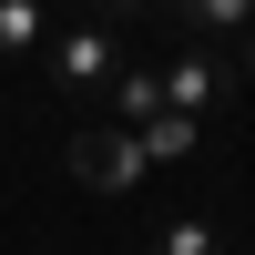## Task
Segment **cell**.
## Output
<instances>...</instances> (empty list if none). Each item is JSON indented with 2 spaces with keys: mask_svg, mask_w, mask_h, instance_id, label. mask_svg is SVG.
<instances>
[{
  "mask_svg": "<svg viewBox=\"0 0 255 255\" xmlns=\"http://www.w3.org/2000/svg\"><path fill=\"white\" fill-rule=\"evenodd\" d=\"M41 51H51V92H61V102H102V92H113V72H123V31H113V20H92V10L61 20Z\"/></svg>",
  "mask_w": 255,
  "mask_h": 255,
  "instance_id": "6da1fadb",
  "label": "cell"
},
{
  "mask_svg": "<svg viewBox=\"0 0 255 255\" xmlns=\"http://www.w3.org/2000/svg\"><path fill=\"white\" fill-rule=\"evenodd\" d=\"M153 82H163V113H184V123H204L215 102H235V61H225L215 41H184Z\"/></svg>",
  "mask_w": 255,
  "mask_h": 255,
  "instance_id": "7a4b0ae2",
  "label": "cell"
},
{
  "mask_svg": "<svg viewBox=\"0 0 255 255\" xmlns=\"http://www.w3.org/2000/svg\"><path fill=\"white\" fill-rule=\"evenodd\" d=\"M61 163H72L82 194H143V174H153V163H143V143H133V133H113V123H92Z\"/></svg>",
  "mask_w": 255,
  "mask_h": 255,
  "instance_id": "3957f363",
  "label": "cell"
},
{
  "mask_svg": "<svg viewBox=\"0 0 255 255\" xmlns=\"http://www.w3.org/2000/svg\"><path fill=\"white\" fill-rule=\"evenodd\" d=\"M153 10L174 20L184 41H215V51H225L235 31H255V0H153Z\"/></svg>",
  "mask_w": 255,
  "mask_h": 255,
  "instance_id": "277c9868",
  "label": "cell"
},
{
  "mask_svg": "<svg viewBox=\"0 0 255 255\" xmlns=\"http://www.w3.org/2000/svg\"><path fill=\"white\" fill-rule=\"evenodd\" d=\"M102 113H113V133H143V123L163 113V82H153V72H133V61H123V72H113V92H102Z\"/></svg>",
  "mask_w": 255,
  "mask_h": 255,
  "instance_id": "5b68a950",
  "label": "cell"
},
{
  "mask_svg": "<svg viewBox=\"0 0 255 255\" xmlns=\"http://www.w3.org/2000/svg\"><path fill=\"white\" fill-rule=\"evenodd\" d=\"M41 41H51V10L41 0H0V61H31Z\"/></svg>",
  "mask_w": 255,
  "mask_h": 255,
  "instance_id": "8992f818",
  "label": "cell"
},
{
  "mask_svg": "<svg viewBox=\"0 0 255 255\" xmlns=\"http://www.w3.org/2000/svg\"><path fill=\"white\" fill-rule=\"evenodd\" d=\"M143 163H194V143H204V123H184V113H153V123H143Z\"/></svg>",
  "mask_w": 255,
  "mask_h": 255,
  "instance_id": "52a82bcc",
  "label": "cell"
},
{
  "mask_svg": "<svg viewBox=\"0 0 255 255\" xmlns=\"http://www.w3.org/2000/svg\"><path fill=\"white\" fill-rule=\"evenodd\" d=\"M153 255H225V225H215V215H174V225L153 235Z\"/></svg>",
  "mask_w": 255,
  "mask_h": 255,
  "instance_id": "ba28073f",
  "label": "cell"
},
{
  "mask_svg": "<svg viewBox=\"0 0 255 255\" xmlns=\"http://www.w3.org/2000/svg\"><path fill=\"white\" fill-rule=\"evenodd\" d=\"M143 10H153V0H92V20H113V31H133Z\"/></svg>",
  "mask_w": 255,
  "mask_h": 255,
  "instance_id": "9c48e42d",
  "label": "cell"
},
{
  "mask_svg": "<svg viewBox=\"0 0 255 255\" xmlns=\"http://www.w3.org/2000/svg\"><path fill=\"white\" fill-rule=\"evenodd\" d=\"M225 61H235V92H245V82H255V31H235V51H225Z\"/></svg>",
  "mask_w": 255,
  "mask_h": 255,
  "instance_id": "30bf717a",
  "label": "cell"
}]
</instances>
